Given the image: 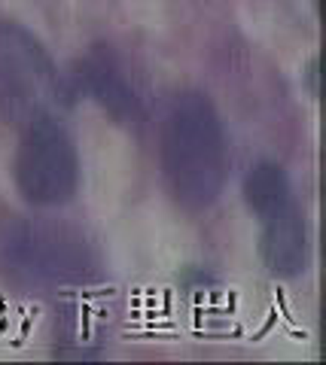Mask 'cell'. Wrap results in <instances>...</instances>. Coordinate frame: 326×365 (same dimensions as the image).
<instances>
[{
  "instance_id": "6da1fadb",
  "label": "cell",
  "mask_w": 326,
  "mask_h": 365,
  "mask_svg": "<svg viewBox=\"0 0 326 365\" xmlns=\"http://www.w3.org/2000/svg\"><path fill=\"white\" fill-rule=\"evenodd\" d=\"M159 162L168 192L186 210H205L220 198L229 170L220 113L201 91H183L165 113Z\"/></svg>"
},
{
  "instance_id": "7a4b0ae2",
  "label": "cell",
  "mask_w": 326,
  "mask_h": 365,
  "mask_svg": "<svg viewBox=\"0 0 326 365\" xmlns=\"http://www.w3.org/2000/svg\"><path fill=\"white\" fill-rule=\"evenodd\" d=\"M98 271L95 250L71 225L0 216V277L28 289L80 287Z\"/></svg>"
},
{
  "instance_id": "3957f363",
  "label": "cell",
  "mask_w": 326,
  "mask_h": 365,
  "mask_svg": "<svg viewBox=\"0 0 326 365\" xmlns=\"http://www.w3.org/2000/svg\"><path fill=\"white\" fill-rule=\"evenodd\" d=\"M64 88L49 52L21 25L0 21V116L25 128L28 122L55 116Z\"/></svg>"
},
{
  "instance_id": "277c9868",
  "label": "cell",
  "mask_w": 326,
  "mask_h": 365,
  "mask_svg": "<svg viewBox=\"0 0 326 365\" xmlns=\"http://www.w3.org/2000/svg\"><path fill=\"white\" fill-rule=\"evenodd\" d=\"M16 186L37 207H55L73 198L80 182V158L58 119L43 116L21 128L16 153Z\"/></svg>"
},
{
  "instance_id": "5b68a950",
  "label": "cell",
  "mask_w": 326,
  "mask_h": 365,
  "mask_svg": "<svg viewBox=\"0 0 326 365\" xmlns=\"http://www.w3.org/2000/svg\"><path fill=\"white\" fill-rule=\"evenodd\" d=\"M76 86L116 122L128 125L141 119L138 88H134V83L122 71V64L107 49H98L86 61H80V67H76Z\"/></svg>"
},
{
  "instance_id": "8992f818",
  "label": "cell",
  "mask_w": 326,
  "mask_h": 365,
  "mask_svg": "<svg viewBox=\"0 0 326 365\" xmlns=\"http://www.w3.org/2000/svg\"><path fill=\"white\" fill-rule=\"evenodd\" d=\"M260 253L275 277H299L308 265V228L293 201L263 216Z\"/></svg>"
},
{
  "instance_id": "52a82bcc",
  "label": "cell",
  "mask_w": 326,
  "mask_h": 365,
  "mask_svg": "<svg viewBox=\"0 0 326 365\" xmlns=\"http://www.w3.org/2000/svg\"><path fill=\"white\" fill-rule=\"evenodd\" d=\"M244 201H247V207L256 213V220H263V216L287 207V204L293 201L287 174L272 162H263V165L250 168V174L244 177Z\"/></svg>"
}]
</instances>
